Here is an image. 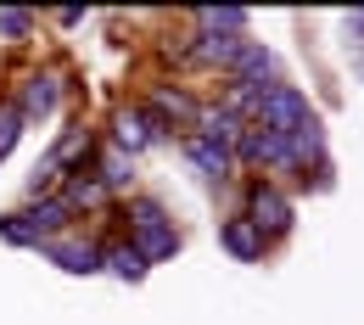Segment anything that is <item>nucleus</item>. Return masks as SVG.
<instances>
[{"instance_id": "6", "label": "nucleus", "mask_w": 364, "mask_h": 325, "mask_svg": "<svg viewBox=\"0 0 364 325\" xmlns=\"http://www.w3.org/2000/svg\"><path fill=\"white\" fill-rule=\"evenodd\" d=\"M157 135H163V124H157L151 112H140V107H124V112H118V124H112V146H118L124 157L146 151Z\"/></svg>"}, {"instance_id": "14", "label": "nucleus", "mask_w": 364, "mask_h": 325, "mask_svg": "<svg viewBox=\"0 0 364 325\" xmlns=\"http://www.w3.org/2000/svg\"><path fill=\"white\" fill-rule=\"evenodd\" d=\"M129 169H135V157H124L118 146H107V151H101V169H95V180H101L107 191H124V186H129Z\"/></svg>"}, {"instance_id": "10", "label": "nucleus", "mask_w": 364, "mask_h": 325, "mask_svg": "<svg viewBox=\"0 0 364 325\" xmlns=\"http://www.w3.org/2000/svg\"><path fill=\"white\" fill-rule=\"evenodd\" d=\"M40 252L68 275H95L101 270V247H90V241H46Z\"/></svg>"}, {"instance_id": "8", "label": "nucleus", "mask_w": 364, "mask_h": 325, "mask_svg": "<svg viewBox=\"0 0 364 325\" xmlns=\"http://www.w3.org/2000/svg\"><path fill=\"white\" fill-rule=\"evenodd\" d=\"M252 46V40H247V34H196V40H191V56H196V62H202V68H235V56H241V50Z\"/></svg>"}, {"instance_id": "17", "label": "nucleus", "mask_w": 364, "mask_h": 325, "mask_svg": "<svg viewBox=\"0 0 364 325\" xmlns=\"http://www.w3.org/2000/svg\"><path fill=\"white\" fill-rule=\"evenodd\" d=\"M28 28H34V11H0V34L6 40H23Z\"/></svg>"}, {"instance_id": "2", "label": "nucleus", "mask_w": 364, "mask_h": 325, "mask_svg": "<svg viewBox=\"0 0 364 325\" xmlns=\"http://www.w3.org/2000/svg\"><path fill=\"white\" fill-rule=\"evenodd\" d=\"M252 124L258 129H274V135H297V129H314V107H309V95L291 90V85H269V90L252 101Z\"/></svg>"}, {"instance_id": "12", "label": "nucleus", "mask_w": 364, "mask_h": 325, "mask_svg": "<svg viewBox=\"0 0 364 325\" xmlns=\"http://www.w3.org/2000/svg\"><path fill=\"white\" fill-rule=\"evenodd\" d=\"M196 28L202 34H247V11L241 6H202L196 11Z\"/></svg>"}, {"instance_id": "9", "label": "nucleus", "mask_w": 364, "mask_h": 325, "mask_svg": "<svg viewBox=\"0 0 364 325\" xmlns=\"http://www.w3.org/2000/svg\"><path fill=\"white\" fill-rule=\"evenodd\" d=\"M219 241H225V252L235 258V264H258V258H264V241H269V235L258 230L252 219H225Z\"/></svg>"}, {"instance_id": "1", "label": "nucleus", "mask_w": 364, "mask_h": 325, "mask_svg": "<svg viewBox=\"0 0 364 325\" xmlns=\"http://www.w3.org/2000/svg\"><path fill=\"white\" fill-rule=\"evenodd\" d=\"M129 247H135L146 264H163V258L180 252V230H174V219L163 213V202H151V196H135V202H129Z\"/></svg>"}, {"instance_id": "11", "label": "nucleus", "mask_w": 364, "mask_h": 325, "mask_svg": "<svg viewBox=\"0 0 364 325\" xmlns=\"http://www.w3.org/2000/svg\"><path fill=\"white\" fill-rule=\"evenodd\" d=\"M185 157H191L202 174H213V180H219V174H230V163H235V151H230V146H213V140H202V135L185 140Z\"/></svg>"}, {"instance_id": "7", "label": "nucleus", "mask_w": 364, "mask_h": 325, "mask_svg": "<svg viewBox=\"0 0 364 325\" xmlns=\"http://www.w3.org/2000/svg\"><path fill=\"white\" fill-rule=\"evenodd\" d=\"M56 73H34V79H23V90H17V101H11V107H17V118H23V124H40V118H50V112H56Z\"/></svg>"}, {"instance_id": "3", "label": "nucleus", "mask_w": 364, "mask_h": 325, "mask_svg": "<svg viewBox=\"0 0 364 325\" xmlns=\"http://www.w3.org/2000/svg\"><path fill=\"white\" fill-rule=\"evenodd\" d=\"M68 219H73V213H68L56 196H40L34 208H23V213H6V219H0V235H6L11 247H46V241L62 230Z\"/></svg>"}, {"instance_id": "16", "label": "nucleus", "mask_w": 364, "mask_h": 325, "mask_svg": "<svg viewBox=\"0 0 364 325\" xmlns=\"http://www.w3.org/2000/svg\"><path fill=\"white\" fill-rule=\"evenodd\" d=\"M17 135H23V118H17V107H0V163L11 157Z\"/></svg>"}, {"instance_id": "15", "label": "nucleus", "mask_w": 364, "mask_h": 325, "mask_svg": "<svg viewBox=\"0 0 364 325\" xmlns=\"http://www.w3.org/2000/svg\"><path fill=\"white\" fill-rule=\"evenodd\" d=\"M151 112L180 118V124H196V118H202V107H196L191 95H180V90H157V95H151Z\"/></svg>"}, {"instance_id": "13", "label": "nucleus", "mask_w": 364, "mask_h": 325, "mask_svg": "<svg viewBox=\"0 0 364 325\" xmlns=\"http://www.w3.org/2000/svg\"><path fill=\"white\" fill-rule=\"evenodd\" d=\"M101 270H112L118 280H140V275H146V258L124 241V247H107V252H101Z\"/></svg>"}, {"instance_id": "5", "label": "nucleus", "mask_w": 364, "mask_h": 325, "mask_svg": "<svg viewBox=\"0 0 364 325\" xmlns=\"http://www.w3.org/2000/svg\"><path fill=\"white\" fill-rule=\"evenodd\" d=\"M247 219L264 235H280V230H291L297 208H291V196H280L274 186H252V213H247Z\"/></svg>"}, {"instance_id": "4", "label": "nucleus", "mask_w": 364, "mask_h": 325, "mask_svg": "<svg viewBox=\"0 0 364 325\" xmlns=\"http://www.w3.org/2000/svg\"><path fill=\"white\" fill-rule=\"evenodd\" d=\"M235 151H241L247 163H258V169H291V140L274 135V129H258V124H247V129H241Z\"/></svg>"}]
</instances>
